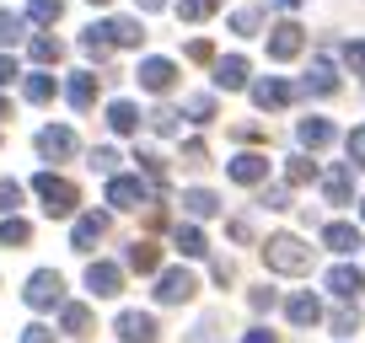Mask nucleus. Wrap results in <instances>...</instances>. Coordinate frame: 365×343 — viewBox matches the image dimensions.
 <instances>
[{
  "instance_id": "nucleus-1",
  "label": "nucleus",
  "mask_w": 365,
  "mask_h": 343,
  "mask_svg": "<svg viewBox=\"0 0 365 343\" xmlns=\"http://www.w3.org/2000/svg\"><path fill=\"white\" fill-rule=\"evenodd\" d=\"M263 263H269L274 274H307L312 268V247L301 236H290V231H279V236L263 241Z\"/></svg>"
},
{
  "instance_id": "nucleus-2",
  "label": "nucleus",
  "mask_w": 365,
  "mask_h": 343,
  "mask_svg": "<svg viewBox=\"0 0 365 343\" xmlns=\"http://www.w3.org/2000/svg\"><path fill=\"white\" fill-rule=\"evenodd\" d=\"M33 194L43 199L48 215H70V209H76V183L54 177V172H38V177H33Z\"/></svg>"
},
{
  "instance_id": "nucleus-3",
  "label": "nucleus",
  "mask_w": 365,
  "mask_h": 343,
  "mask_svg": "<svg viewBox=\"0 0 365 343\" xmlns=\"http://www.w3.org/2000/svg\"><path fill=\"white\" fill-rule=\"evenodd\" d=\"M22 295H27V306H33V311H48V306H59V300H65V279H59L54 268H38V274L27 279Z\"/></svg>"
},
{
  "instance_id": "nucleus-4",
  "label": "nucleus",
  "mask_w": 365,
  "mask_h": 343,
  "mask_svg": "<svg viewBox=\"0 0 365 343\" xmlns=\"http://www.w3.org/2000/svg\"><path fill=\"white\" fill-rule=\"evenodd\" d=\"M194 290H199V279L188 274V268H167L161 285H156V300L161 306H182V300H194Z\"/></svg>"
},
{
  "instance_id": "nucleus-5",
  "label": "nucleus",
  "mask_w": 365,
  "mask_h": 343,
  "mask_svg": "<svg viewBox=\"0 0 365 343\" xmlns=\"http://www.w3.org/2000/svg\"><path fill=\"white\" fill-rule=\"evenodd\" d=\"M108 204H113V209H140V204H145V183H140V172H135V177H124V172L108 177Z\"/></svg>"
},
{
  "instance_id": "nucleus-6",
  "label": "nucleus",
  "mask_w": 365,
  "mask_h": 343,
  "mask_svg": "<svg viewBox=\"0 0 365 343\" xmlns=\"http://www.w3.org/2000/svg\"><path fill=\"white\" fill-rule=\"evenodd\" d=\"M252 102H258L263 113H279V107L296 102V86H290V80H279V75H269V80H258V86H252Z\"/></svg>"
},
{
  "instance_id": "nucleus-7",
  "label": "nucleus",
  "mask_w": 365,
  "mask_h": 343,
  "mask_svg": "<svg viewBox=\"0 0 365 343\" xmlns=\"http://www.w3.org/2000/svg\"><path fill=\"white\" fill-rule=\"evenodd\" d=\"M140 86H145V92H172V80H178V65H172V59H140Z\"/></svg>"
},
{
  "instance_id": "nucleus-8",
  "label": "nucleus",
  "mask_w": 365,
  "mask_h": 343,
  "mask_svg": "<svg viewBox=\"0 0 365 343\" xmlns=\"http://www.w3.org/2000/svg\"><path fill=\"white\" fill-rule=\"evenodd\" d=\"M301 43H307V33H301L296 22L269 27V59H296V54H301Z\"/></svg>"
},
{
  "instance_id": "nucleus-9",
  "label": "nucleus",
  "mask_w": 365,
  "mask_h": 343,
  "mask_svg": "<svg viewBox=\"0 0 365 343\" xmlns=\"http://www.w3.org/2000/svg\"><path fill=\"white\" fill-rule=\"evenodd\" d=\"M103 236H108V215H97V209H91V215L76 220V231H70V247H76V252H91Z\"/></svg>"
},
{
  "instance_id": "nucleus-10",
  "label": "nucleus",
  "mask_w": 365,
  "mask_h": 343,
  "mask_svg": "<svg viewBox=\"0 0 365 343\" xmlns=\"http://www.w3.org/2000/svg\"><path fill=\"white\" fill-rule=\"evenodd\" d=\"M86 290L91 295H118L124 290V268L118 263H86Z\"/></svg>"
},
{
  "instance_id": "nucleus-11",
  "label": "nucleus",
  "mask_w": 365,
  "mask_h": 343,
  "mask_svg": "<svg viewBox=\"0 0 365 343\" xmlns=\"http://www.w3.org/2000/svg\"><path fill=\"white\" fill-rule=\"evenodd\" d=\"M38 150H43L48 161H70L81 150V139H76V129H43V134H38Z\"/></svg>"
},
{
  "instance_id": "nucleus-12",
  "label": "nucleus",
  "mask_w": 365,
  "mask_h": 343,
  "mask_svg": "<svg viewBox=\"0 0 365 343\" xmlns=\"http://www.w3.org/2000/svg\"><path fill=\"white\" fill-rule=\"evenodd\" d=\"M263 177H269V156H258V150H247V156H237V161H231V183L258 188Z\"/></svg>"
},
{
  "instance_id": "nucleus-13",
  "label": "nucleus",
  "mask_w": 365,
  "mask_h": 343,
  "mask_svg": "<svg viewBox=\"0 0 365 343\" xmlns=\"http://www.w3.org/2000/svg\"><path fill=\"white\" fill-rule=\"evenodd\" d=\"M118 338H124V343H156V317H145V311H124V317H118Z\"/></svg>"
},
{
  "instance_id": "nucleus-14",
  "label": "nucleus",
  "mask_w": 365,
  "mask_h": 343,
  "mask_svg": "<svg viewBox=\"0 0 365 343\" xmlns=\"http://www.w3.org/2000/svg\"><path fill=\"white\" fill-rule=\"evenodd\" d=\"M328 290H333L339 300H360L365 274H360V268H349V263H339V268H328Z\"/></svg>"
},
{
  "instance_id": "nucleus-15",
  "label": "nucleus",
  "mask_w": 365,
  "mask_h": 343,
  "mask_svg": "<svg viewBox=\"0 0 365 343\" xmlns=\"http://www.w3.org/2000/svg\"><path fill=\"white\" fill-rule=\"evenodd\" d=\"M296 139H301V145H307V150H328L333 139H339V129H333L328 118H301Z\"/></svg>"
},
{
  "instance_id": "nucleus-16",
  "label": "nucleus",
  "mask_w": 365,
  "mask_h": 343,
  "mask_svg": "<svg viewBox=\"0 0 365 343\" xmlns=\"http://www.w3.org/2000/svg\"><path fill=\"white\" fill-rule=\"evenodd\" d=\"M215 86H220V92H242V86H247V59H242V54L215 59Z\"/></svg>"
},
{
  "instance_id": "nucleus-17",
  "label": "nucleus",
  "mask_w": 365,
  "mask_h": 343,
  "mask_svg": "<svg viewBox=\"0 0 365 343\" xmlns=\"http://www.w3.org/2000/svg\"><path fill=\"white\" fill-rule=\"evenodd\" d=\"M322 194H328V204H349L354 172H349V167H328V172H322Z\"/></svg>"
},
{
  "instance_id": "nucleus-18",
  "label": "nucleus",
  "mask_w": 365,
  "mask_h": 343,
  "mask_svg": "<svg viewBox=\"0 0 365 343\" xmlns=\"http://www.w3.org/2000/svg\"><path fill=\"white\" fill-rule=\"evenodd\" d=\"M285 317L296 322V327H317V322H322V300L317 295H290L285 300Z\"/></svg>"
},
{
  "instance_id": "nucleus-19",
  "label": "nucleus",
  "mask_w": 365,
  "mask_h": 343,
  "mask_svg": "<svg viewBox=\"0 0 365 343\" xmlns=\"http://www.w3.org/2000/svg\"><path fill=\"white\" fill-rule=\"evenodd\" d=\"M301 86H307L312 97H333V92H339V70H333L328 59H317V65L307 70V80H301Z\"/></svg>"
},
{
  "instance_id": "nucleus-20",
  "label": "nucleus",
  "mask_w": 365,
  "mask_h": 343,
  "mask_svg": "<svg viewBox=\"0 0 365 343\" xmlns=\"http://www.w3.org/2000/svg\"><path fill=\"white\" fill-rule=\"evenodd\" d=\"M108 38H113V48H135L140 38H145V27L135 22V16H113V22H103Z\"/></svg>"
},
{
  "instance_id": "nucleus-21",
  "label": "nucleus",
  "mask_w": 365,
  "mask_h": 343,
  "mask_svg": "<svg viewBox=\"0 0 365 343\" xmlns=\"http://www.w3.org/2000/svg\"><path fill=\"white\" fill-rule=\"evenodd\" d=\"M65 97L70 102L81 107V113H86L91 102H97V75H91V70H81V75H70V86H65Z\"/></svg>"
},
{
  "instance_id": "nucleus-22",
  "label": "nucleus",
  "mask_w": 365,
  "mask_h": 343,
  "mask_svg": "<svg viewBox=\"0 0 365 343\" xmlns=\"http://www.w3.org/2000/svg\"><path fill=\"white\" fill-rule=\"evenodd\" d=\"M172 247H178L182 258H205L210 241H205V231H199V226H178V231H172Z\"/></svg>"
},
{
  "instance_id": "nucleus-23",
  "label": "nucleus",
  "mask_w": 365,
  "mask_h": 343,
  "mask_svg": "<svg viewBox=\"0 0 365 343\" xmlns=\"http://www.w3.org/2000/svg\"><path fill=\"white\" fill-rule=\"evenodd\" d=\"M182 209L194 220H210V215H220V199L210 194V188H188V194H182Z\"/></svg>"
},
{
  "instance_id": "nucleus-24",
  "label": "nucleus",
  "mask_w": 365,
  "mask_h": 343,
  "mask_svg": "<svg viewBox=\"0 0 365 343\" xmlns=\"http://www.w3.org/2000/svg\"><path fill=\"white\" fill-rule=\"evenodd\" d=\"M322 247H333V252H354V247H360V231L344 226V220H333V226H322Z\"/></svg>"
},
{
  "instance_id": "nucleus-25",
  "label": "nucleus",
  "mask_w": 365,
  "mask_h": 343,
  "mask_svg": "<svg viewBox=\"0 0 365 343\" xmlns=\"http://www.w3.org/2000/svg\"><path fill=\"white\" fill-rule=\"evenodd\" d=\"M81 54L103 65V59L113 54V38H108V27H86V33H81Z\"/></svg>"
},
{
  "instance_id": "nucleus-26",
  "label": "nucleus",
  "mask_w": 365,
  "mask_h": 343,
  "mask_svg": "<svg viewBox=\"0 0 365 343\" xmlns=\"http://www.w3.org/2000/svg\"><path fill=\"white\" fill-rule=\"evenodd\" d=\"M108 124H113V134H135L140 129V107L135 102H108Z\"/></svg>"
},
{
  "instance_id": "nucleus-27",
  "label": "nucleus",
  "mask_w": 365,
  "mask_h": 343,
  "mask_svg": "<svg viewBox=\"0 0 365 343\" xmlns=\"http://www.w3.org/2000/svg\"><path fill=\"white\" fill-rule=\"evenodd\" d=\"M33 241V226H27L22 215H6L0 220V247H27Z\"/></svg>"
},
{
  "instance_id": "nucleus-28",
  "label": "nucleus",
  "mask_w": 365,
  "mask_h": 343,
  "mask_svg": "<svg viewBox=\"0 0 365 343\" xmlns=\"http://www.w3.org/2000/svg\"><path fill=\"white\" fill-rule=\"evenodd\" d=\"M129 268H135V274H156V268H161V247L135 241V247H129Z\"/></svg>"
},
{
  "instance_id": "nucleus-29",
  "label": "nucleus",
  "mask_w": 365,
  "mask_h": 343,
  "mask_svg": "<svg viewBox=\"0 0 365 343\" xmlns=\"http://www.w3.org/2000/svg\"><path fill=\"white\" fill-rule=\"evenodd\" d=\"M22 97H27V102H38V107L54 102V75H27L22 80Z\"/></svg>"
},
{
  "instance_id": "nucleus-30",
  "label": "nucleus",
  "mask_w": 365,
  "mask_h": 343,
  "mask_svg": "<svg viewBox=\"0 0 365 343\" xmlns=\"http://www.w3.org/2000/svg\"><path fill=\"white\" fill-rule=\"evenodd\" d=\"M33 59H38V65H59V59H65V43L48 38V33H38L33 38Z\"/></svg>"
},
{
  "instance_id": "nucleus-31",
  "label": "nucleus",
  "mask_w": 365,
  "mask_h": 343,
  "mask_svg": "<svg viewBox=\"0 0 365 343\" xmlns=\"http://www.w3.org/2000/svg\"><path fill=\"white\" fill-rule=\"evenodd\" d=\"M312 177H317V167H312L307 156H290V161H285V183H290V188H307Z\"/></svg>"
},
{
  "instance_id": "nucleus-32",
  "label": "nucleus",
  "mask_w": 365,
  "mask_h": 343,
  "mask_svg": "<svg viewBox=\"0 0 365 343\" xmlns=\"http://www.w3.org/2000/svg\"><path fill=\"white\" fill-rule=\"evenodd\" d=\"M27 16H33V22H59V16H65V0H27Z\"/></svg>"
},
{
  "instance_id": "nucleus-33",
  "label": "nucleus",
  "mask_w": 365,
  "mask_h": 343,
  "mask_svg": "<svg viewBox=\"0 0 365 343\" xmlns=\"http://www.w3.org/2000/svg\"><path fill=\"white\" fill-rule=\"evenodd\" d=\"M59 322H65L70 338H86V332H91V311L86 306H65V317H59Z\"/></svg>"
},
{
  "instance_id": "nucleus-34",
  "label": "nucleus",
  "mask_w": 365,
  "mask_h": 343,
  "mask_svg": "<svg viewBox=\"0 0 365 343\" xmlns=\"http://www.w3.org/2000/svg\"><path fill=\"white\" fill-rule=\"evenodd\" d=\"M215 11H220V0H182L178 6L182 22H205V16H215Z\"/></svg>"
},
{
  "instance_id": "nucleus-35",
  "label": "nucleus",
  "mask_w": 365,
  "mask_h": 343,
  "mask_svg": "<svg viewBox=\"0 0 365 343\" xmlns=\"http://www.w3.org/2000/svg\"><path fill=\"white\" fill-rule=\"evenodd\" d=\"M258 27H263V11H252V6H247V11H237V16H231V33H237V38H252Z\"/></svg>"
},
{
  "instance_id": "nucleus-36",
  "label": "nucleus",
  "mask_w": 365,
  "mask_h": 343,
  "mask_svg": "<svg viewBox=\"0 0 365 343\" xmlns=\"http://www.w3.org/2000/svg\"><path fill=\"white\" fill-rule=\"evenodd\" d=\"M135 161H140V172H145V177H150V183H156V188L167 183V161H161V156H150V150H140Z\"/></svg>"
},
{
  "instance_id": "nucleus-37",
  "label": "nucleus",
  "mask_w": 365,
  "mask_h": 343,
  "mask_svg": "<svg viewBox=\"0 0 365 343\" xmlns=\"http://www.w3.org/2000/svg\"><path fill=\"white\" fill-rule=\"evenodd\" d=\"M16 204H22V183L0 177V215H16Z\"/></svg>"
},
{
  "instance_id": "nucleus-38",
  "label": "nucleus",
  "mask_w": 365,
  "mask_h": 343,
  "mask_svg": "<svg viewBox=\"0 0 365 343\" xmlns=\"http://www.w3.org/2000/svg\"><path fill=\"white\" fill-rule=\"evenodd\" d=\"M22 33H27V22H22V16L0 11V48H6V43H16V38H22Z\"/></svg>"
},
{
  "instance_id": "nucleus-39",
  "label": "nucleus",
  "mask_w": 365,
  "mask_h": 343,
  "mask_svg": "<svg viewBox=\"0 0 365 343\" xmlns=\"http://www.w3.org/2000/svg\"><path fill=\"white\" fill-rule=\"evenodd\" d=\"M333 332H344V338H349V332H360V311H354V306H344V311H333Z\"/></svg>"
},
{
  "instance_id": "nucleus-40",
  "label": "nucleus",
  "mask_w": 365,
  "mask_h": 343,
  "mask_svg": "<svg viewBox=\"0 0 365 343\" xmlns=\"http://www.w3.org/2000/svg\"><path fill=\"white\" fill-rule=\"evenodd\" d=\"M188 118H194V124H210V118H215V97H188Z\"/></svg>"
},
{
  "instance_id": "nucleus-41",
  "label": "nucleus",
  "mask_w": 365,
  "mask_h": 343,
  "mask_svg": "<svg viewBox=\"0 0 365 343\" xmlns=\"http://www.w3.org/2000/svg\"><path fill=\"white\" fill-rule=\"evenodd\" d=\"M91 167L113 177V172H118V150H113V145H97V150H91Z\"/></svg>"
},
{
  "instance_id": "nucleus-42",
  "label": "nucleus",
  "mask_w": 365,
  "mask_h": 343,
  "mask_svg": "<svg viewBox=\"0 0 365 343\" xmlns=\"http://www.w3.org/2000/svg\"><path fill=\"white\" fill-rule=\"evenodd\" d=\"M150 129H156V134H178V113H172V107H156V113H150Z\"/></svg>"
},
{
  "instance_id": "nucleus-43",
  "label": "nucleus",
  "mask_w": 365,
  "mask_h": 343,
  "mask_svg": "<svg viewBox=\"0 0 365 343\" xmlns=\"http://www.w3.org/2000/svg\"><path fill=\"white\" fill-rule=\"evenodd\" d=\"M344 145H349V161L365 172V129H349V139H344Z\"/></svg>"
},
{
  "instance_id": "nucleus-44",
  "label": "nucleus",
  "mask_w": 365,
  "mask_h": 343,
  "mask_svg": "<svg viewBox=\"0 0 365 343\" xmlns=\"http://www.w3.org/2000/svg\"><path fill=\"white\" fill-rule=\"evenodd\" d=\"M188 59H194V65H215V43L194 38V43H188Z\"/></svg>"
},
{
  "instance_id": "nucleus-45",
  "label": "nucleus",
  "mask_w": 365,
  "mask_h": 343,
  "mask_svg": "<svg viewBox=\"0 0 365 343\" xmlns=\"http://www.w3.org/2000/svg\"><path fill=\"white\" fill-rule=\"evenodd\" d=\"M182 161H188V167H205V161H210L205 139H188V145H182Z\"/></svg>"
},
{
  "instance_id": "nucleus-46",
  "label": "nucleus",
  "mask_w": 365,
  "mask_h": 343,
  "mask_svg": "<svg viewBox=\"0 0 365 343\" xmlns=\"http://www.w3.org/2000/svg\"><path fill=\"white\" fill-rule=\"evenodd\" d=\"M258 204H263V209H290V194H285V188H263Z\"/></svg>"
},
{
  "instance_id": "nucleus-47",
  "label": "nucleus",
  "mask_w": 365,
  "mask_h": 343,
  "mask_svg": "<svg viewBox=\"0 0 365 343\" xmlns=\"http://www.w3.org/2000/svg\"><path fill=\"white\" fill-rule=\"evenodd\" d=\"M344 65H349V70H365V38H360V43H344Z\"/></svg>"
},
{
  "instance_id": "nucleus-48",
  "label": "nucleus",
  "mask_w": 365,
  "mask_h": 343,
  "mask_svg": "<svg viewBox=\"0 0 365 343\" xmlns=\"http://www.w3.org/2000/svg\"><path fill=\"white\" fill-rule=\"evenodd\" d=\"M22 343H54V332H48L43 322H33V327H22Z\"/></svg>"
},
{
  "instance_id": "nucleus-49",
  "label": "nucleus",
  "mask_w": 365,
  "mask_h": 343,
  "mask_svg": "<svg viewBox=\"0 0 365 343\" xmlns=\"http://www.w3.org/2000/svg\"><path fill=\"white\" fill-rule=\"evenodd\" d=\"M16 75H22V70H16V59H11V54H0V86H11Z\"/></svg>"
},
{
  "instance_id": "nucleus-50",
  "label": "nucleus",
  "mask_w": 365,
  "mask_h": 343,
  "mask_svg": "<svg viewBox=\"0 0 365 343\" xmlns=\"http://www.w3.org/2000/svg\"><path fill=\"white\" fill-rule=\"evenodd\" d=\"M188 343H215V322H199V327H194V338H188Z\"/></svg>"
},
{
  "instance_id": "nucleus-51",
  "label": "nucleus",
  "mask_w": 365,
  "mask_h": 343,
  "mask_svg": "<svg viewBox=\"0 0 365 343\" xmlns=\"http://www.w3.org/2000/svg\"><path fill=\"white\" fill-rule=\"evenodd\" d=\"M231 236H237V241H252V220H231Z\"/></svg>"
},
{
  "instance_id": "nucleus-52",
  "label": "nucleus",
  "mask_w": 365,
  "mask_h": 343,
  "mask_svg": "<svg viewBox=\"0 0 365 343\" xmlns=\"http://www.w3.org/2000/svg\"><path fill=\"white\" fill-rule=\"evenodd\" d=\"M242 343H279V338H274L269 327H252V332H247V338H242Z\"/></svg>"
},
{
  "instance_id": "nucleus-53",
  "label": "nucleus",
  "mask_w": 365,
  "mask_h": 343,
  "mask_svg": "<svg viewBox=\"0 0 365 343\" xmlns=\"http://www.w3.org/2000/svg\"><path fill=\"white\" fill-rule=\"evenodd\" d=\"M135 6H140V11H167L172 0H135Z\"/></svg>"
},
{
  "instance_id": "nucleus-54",
  "label": "nucleus",
  "mask_w": 365,
  "mask_h": 343,
  "mask_svg": "<svg viewBox=\"0 0 365 343\" xmlns=\"http://www.w3.org/2000/svg\"><path fill=\"white\" fill-rule=\"evenodd\" d=\"M274 6H285V11H296V6H301V0H274Z\"/></svg>"
},
{
  "instance_id": "nucleus-55",
  "label": "nucleus",
  "mask_w": 365,
  "mask_h": 343,
  "mask_svg": "<svg viewBox=\"0 0 365 343\" xmlns=\"http://www.w3.org/2000/svg\"><path fill=\"white\" fill-rule=\"evenodd\" d=\"M6 113H11V102H6V97H0V118H6Z\"/></svg>"
},
{
  "instance_id": "nucleus-56",
  "label": "nucleus",
  "mask_w": 365,
  "mask_h": 343,
  "mask_svg": "<svg viewBox=\"0 0 365 343\" xmlns=\"http://www.w3.org/2000/svg\"><path fill=\"white\" fill-rule=\"evenodd\" d=\"M91 6H108V0H91Z\"/></svg>"
},
{
  "instance_id": "nucleus-57",
  "label": "nucleus",
  "mask_w": 365,
  "mask_h": 343,
  "mask_svg": "<svg viewBox=\"0 0 365 343\" xmlns=\"http://www.w3.org/2000/svg\"><path fill=\"white\" fill-rule=\"evenodd\" d=\"M360 215H365V199H360Z\"/></svg>"
}]
</instances>
